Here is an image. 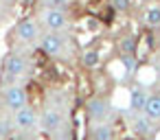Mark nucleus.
Segmentation results:
<instances>
[{
    "instance_id": "obj_1",
    "label": "nucleus",
    "mask_w": 160,
    "mask_h": 140,
    "mask_svg": "<svg viewBox=\"0 0 160 140\" xmlns=\"http://www.w3.org/2000/svg\"><path fill=\"white\" fill-rule=\"evenodd\" d=\"M5 103H7L9 109H13V112L27 107V90H24V88H18V85L9 88L7 94H5Z\"/></svg>"
},
{
    "instance_id": "obj_2",
    "label": "nucleus",
    "mask_w": 160,
    "mask_h": 140,
    "mask_svg": "<svg viewBox=\"0 0 160 140\" xmlns=\"http://www.w3.org/2000/svg\"><path fill=\"white\" fill-rule=\"evenodd\" d=\"M86 109H88V116H90V118H94V120H103V118L108 116V112H110V103H108L103 96H94V99L88 101Z\"/></svg>"
},
{
    "instance_id": "obj_16",
    "label": "nucleus",
    "mask_w": 160,
    "mask_h": 140,
    "mask_svg": "<svg viewBox=\"0 0 160 140\" xmlns=\"http://www.w3.org/2000/svg\"><path fill=\"white\" fill-rule=\"evenodd\" d=\"M68 2H70V0H51V7L53 9H64Z\"/></svg>"
},
{
    "instance_id": "obj_5",
    "label": "nucleus",
    "mask_w": 160,
    "mask_h": 140,
    "mask_svg": "<svg viewBox=\"0 0 160 140\" xmlns=\"http://www.w3.org/2000/svg\"><path fill=\"white\" fill-rule=\"evenodd\" d=\"M62 40H59V35H55V33H48V35H44L42 37V51L48 55V57H53V55H57V53H62Z\"/></svg>"
},
{
    "instance_id": "obj_15",
    "label": "nucleus",
    "mask_w": 160,
    "mask_h": 140,
    "mask_svg": "<svg viewBox=\"0 0 160 140\" xmlns=\"http://www.w3.org/2000/svg\"><path fill=\"white\" fill-rule=\"evenodd\" d=\"M112 7L116 9V11H129V7H132V0H112Z\"/></svg>"
},
{
    "instance_id": "obj_10",
    "label": "nucleus",
    "mask_w": 160,
    "mask_h": 140,
    "mask_svg": "<svg viewBox=\"0 0 160 140\" xmlns=\"http://www.w3.org/2000/svg\"><path fill=\"white\" fill-rule=\"evenodd\" d=\"M33 123H35V112H33L31 107H22V109L16 112V125H18V127L27 129V127H31Z\"/></svg>"
},
{
    "instance_id": "obj_8",
    "label": "nucleus",
    "mask_w": 160,
    "mask_h": 140,
    "mask_svg": "<svg viewBox=\"0 0 160 140\" xmlns=\"http://www.w3.org/2000/svg\"><path fill=\"white\" fill-rule=\"evenodd\" d=\"M5 70H7L9 77L22 75V72H24V59H22L20 55H9L7 61H5Z\"/></svg>"
},
{
    "instance_id": "obj_14",
    "label": "nucleus",
    "mask_w": 160,
    "mask_h": 140,
    "mask_svg": "<svg viewBox=\"0 0 160 140\" xmlns=\"http://www.w3.org/2000/svg\"><path fill=\"white\" fill-rule=\"evenodd\" d=\"M92 140H112V127H110V125H99V127H94Z\"/></svg>"
},
{
    "instance_id": "obj_7",
    "label": "nucleus",
    "mask_w": 160,
    "mask_h": 140,
    "mask_svg": "<svg viewBox=\"0 0 160 140\" xmlns=\"http://www.w3.org/2000/svg\"><path fill=\"white\" fill-rule=\"evenodd\" d=\"M18 35H20L22 42H33V40L38 37V27H35V22H33V20H20V24H18Z\"/></svg>"
},
{
    "instance_id": "obj_4",
    "label": "nucleus",
    "mask_w": 160,
    "mask_h": 140,
    "mask_svg": "<svg viewBox=\"0 0 160 140\" xmlns=\"http://www.w3.org/2000/svg\"><path fill=\"white\" fill-rule=\"evenodd\" d=\"M147 99H149V94H147L140 85H136V88H132V90H129V107H132V109L142 112V109H145V105H147Z\"/></svg>"
},
{
    "instance_id": "obj_3",
    "label": "nucleus",
    "mask_w": 160,
    "mask_h": 140,
    "mask_svg": "<svg viewBox=\"0 0 160 140\" xmlns=\"http://www.w3.org/2000/svg\"><path fill=\"white\" fill-rule=\"evenodd\" d=\"M81 64L83 68L88 70H94L101 66V48H94V46H88L81 51Z\"/></svg>"
},
{
    "instance_id": "obj_6",
    "label": "nucleus",
    "mask_w": 160,
    "mask_h": 140,
    "mask_svg": "<svg viewBox=\"0 0 160 140\" xmlns=\"http://www.w3.org/2000/svg\"><path fill=\"white\" fill-rule=\"evenodd\" d=\"M66 13L62 11V9H48L46 11V24H48V29H53V31H57V29H64L66 27Z\"/></svg>"
},
{
    "instance_id": "obj_11",
    "label": "nucleus",
    "mask_w": 160,
    "mask_h": 140,
    "mask_svg": "<svg viewBox=\"0 0 160 140\" xmlns=\"http://www.w3.org/2000/svg\"><path fill=\"white\" fill-rule=\"evenodd\" d=\"M142 22H145L149 29H158V27H160V5L147 7V11H145V16H142Z\"/></svg>"
},
{
    "instance_id": "obj_9",
    "label": "nucleus",
    "mask_w": 160,
    "mask_h": 140,
    "mask_svg": "<svg viewBox=\"0 0 160 140\" xmlns=\"http://www.w3.org/2000/svg\"><path fill=\"white\" fill-rule=\"evenodd\" d=\"M145 116H149L151 120H160V94H149L147 105H145Z\"/></svg>"
},
{
    "instance_id": "obj_12",
    "label": "nucleus",
    "mask_w": 160,
    "mask_h": 140,
    "mask_svg": "<svg viewBox=\"0 0 160 140\" xmlns=\"http://www.w3.org/2000/svg\"><path fill=\"white\" fill-rule=\"evenodd\" d=\"M59 123H62L59 112H55V109H46L44 112V116H42V127L44 129H57Z\"/></svg>"
},
{
    "instance_id": "obj_13",
    "label": "nucleus",
    "mask_w": 160,
    "mask_h": 140,
    "mask_svg": "<svg viewBox=\"0 0 160 140\" xmlns=\"http://www.w3.org/2000/svg\"><path fill=\"white\" fill-rule=\"evenodd\" d=\"M134 129H136V133H140V136H149V133H151V118H149V116L136 118V120H134Z\"/></svg>"
},
{
    "instance_id": "obj_17",
    "label": "nucleus",
    "mask_w": 160,
    "mask_h": 140,
    "mask_svg": "<svg viewBox=\"0 0 160 140\" xmlns=\"http://www.w3.org/2000/svg\"><path fill=\"white\" fill-rule=\"evenodd\" d=\"M156 75H158V79H160V66H158V70H156Z\"/></svg>"
}]
</instances>
